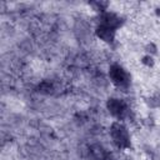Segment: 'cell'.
I'll list each match as a JSON object with an SVG mask.
<instances>
[{
  "label": "cell",
  "mask_w": 160,
  "mask_h": 160,
  "mask_svg": "<svg viewBox=\"0 0 160 160\" xmlns=\"http://www.w3.org/2000/svg\"><path fill=\"white\" fill-rule=\"evenodd\" d=\"M110 135L116 148L119 149H129L131 146L130 135L126 126L119 121H115L110 126Z\"/></svg>",
  "instance_id": "6da1fadb"
},
{
  "label": "cell",
  "mask_w": 160,
  "mask_h": 160,
  "mask_svg": "<svg viewBox=\"0 0 160 160\" xmlns=\"http://www.w3.org/2000/svg\"><path fill=\"white\" fill-rule=\"evenodd\" d=\"M109 76L111 81L118 86L126 89L130 85V74L119 64H112L109 69Z\"/></svg>",
  "instance_id": "7a4b0ae2"
},
{
  "label": "cell",
  "mask_w": 160,
  "mask_h": 160,
  "mask_svg": "<svg viewBox=\"0 0 160 160\" xmlns=\"http://www.w3.org/2000/svg\"><path fill=\"white\" fill-rule=\"evenodd\" d=\"M106 109L108 111L110 112V115H112L114 118L121 120L124 119L128 114H129V109H128V105L120 100V99H116V98H110L108 99L106 101Z\"/></svg>",
  "instance_id": "3957f363"
},
{
  "label": "cell",
  "mask_w": 160,
  "mask_h": 160,
  "mask_svg": "<svg viewBox=\"0 0 160 160\" xmlns=\"http://www.w3.org/2000/svg\"><path fill=\"white\" fill-rule=\"evenodd\" d=\"M99 20H100L101 25H105V26H108V28H110L112 30L119 29L122 25V22H124L122 18H120L118 14L111 12V11H106V12L100 14Z\"/></svg>",
  "instance_id": "277c9868"
},
{
  "label": "cell",
  "mask_w": 160,
  "mask_h": 160,
  "mask_svg": "<svg viewBox=\"0 0 160 160\" xmlns=\"http://www.w3.org/2000/svg\"><path fill=\"white\" fill-rule=\"evenodd\" d=\"M95 34H96V36L100 40H102V41H105L108 44H111V42L115 41V30H112V29H110V28H108L105 25H101L100 24L96 28Z\"/></svg>",
  "instance_id": "5b68a950"
},
{
  "label": "cell",
  "mask_w": 160,
  "mask_h": 160,
  "mask_svg": "<svg viewBox=\"0 0 160 160\" xmlns=\"http://www.w3.org/2000/svg\"><path fill=\"white\" fill-rule=\"evenodd\" d=\"M106 155H108V151L104 149L102 145L92 144L91 146H89V156L92 160H104Z\"/></svg>",
  "instance_id": "8992f818"
},
{
  "label": "cell",
  "mask_w": 160,
  "mask_h": 160,
  "mask_svg": "<svg viewBox=\"0 0 160 160\" xmlns=\"http://www.w3.org/2000/svg\"><path fill=\"white\" fill-rule=\"evenodd\" d=\"M95 11H98V12H100V14H102V12H106L108 11V8H109V5H110V2L109 1H104V0H96V1H89L88 2Z\"/></svg>",
  "instance_id": "52a82bcc"
},
{
  "label": "cell",
  "mask_w": 160,
  "mask_h": 160,
  "mask_svg": "<svg viewBox=\"0 0 160 160\" xmlns=\"http://www.w3.org/2000/svg\"><path fill=\"white\" fill-rule=\"evenodd\" d=\"M38 91L41 94H51L54 91V85H52V82L44 80L38 85Z\"/></svg>",
  "instance_id": "ba28073f"
},
{
  "label": "cell",
  "mask_w": 160,
  "mask_h": 160,
  "mask_svg": "<svg viewBox=\"0 0 160 160\" xmlns=\"http://www.w3.org/2000/svg\"><path fill=\"white\" fill-rule=\"evenodd\" d=\"M145 102L149 108L151 109H155V108H160V95L159 94H155L152 96H149L145 99Z\"/></svg>",
  "instance_id": "9c48e42d"
},
{
  "label": "cell",
  "mask_w": 160,
  "mask_h": 160,
  "mask_svg": "<svg viewBox=\"0 0 160 160\" xmlns=\"http://www.w3.org/2000/svg\"><path fill=\"white\" fill-rule=\"evenodd\" d=\"M144 50H145V52H146L148 55H150V56L158 55V46H156L154 42H148V44L144 46Z\"/></svg>",
  "instance_id": "30bf717a"
},
{
  "label": "cell",
  "mask_w": 160,
  "mask_h": 160,
  "mask_svg": "<svg viewBox=\"0 0 160 160\" xmlns=\"http://www.w3.org/2000/svg\"><path fill=\"white\" fill-rule=\"evenodd\" d=\"M141 64L148 66V68H152L154 64H155V60H154V56H150L148 54H145L142 58H141Z\"/></svg>",
  "instance_id": "8fae6325"
},
{
  "label": "cell",
  "mask_w": 160,
  "mask_h": 160,
  "mask_svg": "<svg viewBox=\"0 0 160 160\" xmlns=\"http://www.w3.org/2000/svg\"><path fill=\"white\" fill-rule=\"evenodd\" d=\"M142 125H145L146 128H149V129H151V128H154L155 126V120H154V118H145V119H142Z\"/></svg>",
  "instance_id": "7c38bea8"
},
{
  "label": "cell",
  "mask_w": 160,
  "mask_h": 160,
  "mask_svg": "<svg viewBox=\"0 0 160 160\" xmlns=\"http://www.w3.org/2000/svg\"><path fill=\"white\" fill-rule=\"evenodd\" d=\"M75 120H78V121H80V122H85V121H88V115H86V112H78L76 115H75Z\"/></svg>",
  "instance_id": "4fadbf2b"
},
{
  "label": "cell",
  "mask_w": 160,
  "mask_h": 160,
  "mask_svg": "<svg viewBox=\"0 0 160 160\" xmlns=\"http://www.w3.org/2000/svg\"><path fill=\"white\" fill-rule=\"evenodd\" d=\"M142 149H144V151H145V152H146V154H148L150 158H151V156H152V155L156 152V151L152 149V146H150V145H144V146H142Z\"/></svg>",
  "instance_id": "5bb4252c"
},
{
  "label": "cell",
  "mask_w": 160,
  "mask_h": 160,
  "mask_svg": "<svg viewBox=\"0 0 160 160\" xmlns=\"http://www.w3.org/2000/svg\"><path fill=\"white\" fill-rule=\"evenodd\" d=\"M104 160H115V158H114V155H112L111 152H109V151H108V155L105 156V159H104Z\"/></svg>",
  "instance_id": "9a60e30c"
},
{
  "label": "cell",
  "mask_w": 160,
  "mask_h": 160,
  "mask_svg": "<svg viewBox=\"0 0 160 160\" xmlns=\"http://www.w3.org/2000/svg\"><path fill=\"white\" fill-rule=\"evenodd\" d=\"M154 11H155V15H156L158 18H160V6H156Z\"/></svg>",
  "instance_id": "2e32d148"
}]
</instances>
